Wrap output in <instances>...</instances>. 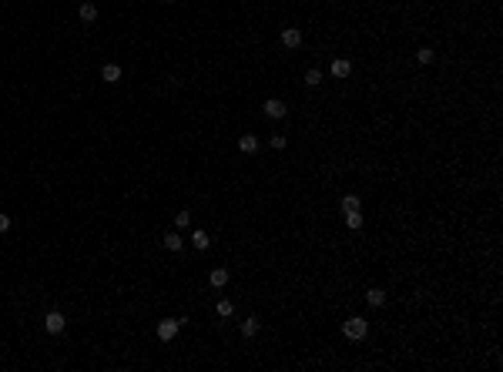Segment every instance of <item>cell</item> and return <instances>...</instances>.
Masks as SVG:
<instances>
[{"label":"cell","instance_id":"6da1fadb","mask_svg":"<svg viewBox=\"0 0 503 372\" xmlns=\"http://www.w3.org/2000/svg\"><path fill=\"white\" fill-rule=\"evenodd\" d=\"M366 332H369V322H366V318H349V322H346V326H342V336H346V338H352V342H362V338H366Z\"/></svg>","mask_w":503,"mask_h":372},{"label":"cell","instance_id":"7a4b0ae2","mask_svg":"<svg viewBox=\"0 0 503 372\" xmlns=\"http://www.w3.org/2000/svg\"><path fill=\"white\" fill-rule=\"evenodd\" d=\"M181 328V318H165V322H158V338L161 342H171V338L178 336Z\"/></svg>","mask_w":503,"mask_h":372},{"label":"cell","instance_id":"3957f363","mask_svg":"<svg viewBox=\"0 0 503 372\" xmlns=\"http://www.w3.org/2000/svg\"><path fill=\"white\" fill-rule=\"evenodd\" d=\"M64 326H67V318L61 316V312H47V316H44V328L51 332V336H61Z\"/></svg>","mask_w":503,"mask_h":372},{"label":"cell","instance_id":"277c9868","mask_svg":"<svg viewBox=\"0 0 503 372\" xmlns=\"http://www.w3.org/2000/svg\"><path fill=\"white\" fill-rule=\"evenodd\" d=\"M282 44L289 47V50H299L302 47V30L299 27H285V30H282Z\"/></svg>","mask_w":503,"mask_h":372},{"label":"cell","instance_id":"5b68a950","mask_svg":"<svg viewBox=\"0 0 503 372\" xmlns=\"http://www.w3.org/2000/svg\"><path fill=\"white\" fill-rule=\"evenodd\" d=\"M285 111H289V108H285V101H279V98H268V101H265V114H268V118H285Z\"/></svg>","mask_w":503,"mask_h":372},{"label":"cell","instance_id":"8992f818","mask_svg":"<svg viewBox=\"0 0 503 372\" xmlns=\"http://www.w3.org/2000/svg\"><path fill=\"white\" fill-rule=\"evenodd\" d=\"M161 245H165L168 252H181V248H185V238H181L178 232H168V235L161 238Z\"/></svg>","mask_w":503,"mask_h":372},{"label":"cell","instance_id":"52a82bcc","mask_svg":"<svg viewBox=\"0 0 503 372\" xmlns=\"http://www.w3.org/2000/svg\"><path fill=\"white\" fill-rule=\"evenodd\" d=\"M238 151H242V154H255L258 151V138L255 134H242L238 138Z\"/></svg>","mask_w":503,"mask_h":372},{"label":"cell","instance_id":"ba28073f","mask_svg":"<svg viewBox=\"0 0 503 372\" xmlns=\"http://www.w3.org/2000/svg\"><path fill=\"white\" fill-rule=\"evenodd\" d=\"M208 285H212V288H222V285H228V268H212V275H208Z\"/></svg>","mask_w":503,"mask_h":372},{"label":"cell","instance_id":"9c48e42d","mask_svg":"<svg viewBox=\"0 0 503 372\" xmlns=\"http://www.w3.org/2000/svg\"><path fill=\"white\" fill-rule=\"evenodd\" d=\"M101 78L108 80V84H118V80H121V68H118V64H104V68H101Z\"/></svg>","mask_w":503,"mask_h":372},{"label":"cell","instance_id":"30bf717a","mask_svg":"<svg viewBox=\"0 0 503 372\" xmlns=\"http://www.w3.org/2000/svg\"><path fill=\"white\" fill-rule=\"evenodd\" d=\"M258 328H262V322H258L255 316H248L245 322H242V336H245V338H252V336H258Z\"/></svg>","mask_w":503,"mask_h":372},{"label":"cell","instance_id":"8fae6325","mask_svg":"<svg viewBox=\"0 0 503 372\" xmlns=\"http://www.w3.org/2000/svg\"><path fill=\"white\" fill-rule=\"evenodd\" d=\"M349 70H352V64H349L346 57L332 60V78H349Z\"/></svg>","mask_w":503,"mask_h":372},{"label":"cell","instance_id":"7c38bea8","mask_svg":"<svg viewBox=\"0 0 503 372\" xmlns=\"http://www.w3.org/2000/svg\"><path fill=\"white\" fill-rule=\"evenodd\" d=\"M366 302L372 305V308H379V305L386 302V292H382V288H369V292H366Z\"/></svg>","mask_w":503,"mask_h":372},{"label":"cell","instance_id":"4fadbf2b","mask_svg":"<svg viewBox=\"0 0 503 372\" xmlns=\"http://www.w3.org/2000/svg\"><path fill=\"white\" fill-rule=\"evenodd\" d=\"M81 20L94 24V20H98V7H94V4H81Z\"/></svg>","mask_w":503,"mask_h":372},{"label":"cell","instance_id":"5bb4252c","mask_svg":"<svg viewBox=\"0 0 503 372\" xmlns=\"http://www.w3.org/2000/svg\"><path fill=\"white\" fill-rule=\"evenodd\" d=\"M191 245L198 248V252H205V248L212 245V242H208V235H205V232H201V228H198V232H195V235H191Z\"/></svg>","mask_w":503,"mask_h":372},{"label":"cell","instance_id":"9a60e30c","mask_svg":"<svg viewBox=\"0 0 503 372\" xmlns=\"http://www.w3.org/2000/svg\"><path fill=\"white\" fill-rule=\"evenodd\" d=\"M305 84H309V88H319V84H322V70H319V68L305 70Z\"/></svg>","mask_w":503,"mask_h":372},{"label":"cell","instance_id":"2e32d148","mask_svg":"<svg viewBox=\"0 0 503 372\" xmlns=\"http://www.w3.org/2000/svg\"><path fill=\"white\" fill-rule=\"evenodd\" d=\"M416 60H419V64H433L436 54L429 50V47H419V50H416Z\"/></svg>","mask_w":503,"mask_h":372},{"label":"cell","instance_id":"e0dca14e","mask_svg":"<svg viewBox=\"0 0 503 372\" xmlns=\"http://www.w3.org/2000/svg\"><path fill=\"white\" fill-rule=\"evenodd\" d=\"M215 312H218V316H222V318H228V316H232V312H235V305L228 302V298H222V302L215 305Z\"/></svg>","mask_w":503,"mask_h":372},{"label":"cell","instance_id":"ac0fdd59","mask_svg":"<svg viewBox=\"0 0 503 372\" xmlns=\"http://www.w3.org/2000/svg\"><path fill=\"white\" fill-rule=\"evenodd\" d=\"M346 212H359V198L356 194H346V198H342V214Z\"/></svg>","mask_w":503,"mask_h":372},{"label":"cell","instance_id":"d6986e66","mask_svg":"<svg viewBox=\"0 0 503 372\" xmlns=\"http://www.w3.org/2000/svg\"><path fill=\"white\" fill-rule=\"evenodd\" d=\"M346 225L352 228V232H356V228H362V214H359V212H346Z\"/></svg>","mask_w":503,"mask_h":372},{"label":"cell","instance_id":"ffe728a7","mask_svg":"<svg viewBox=\"0 0 503 372\" xmlns=\"http://www.w3.org/2000/svg\"><path fill=\"white\" fill-rule=\"evenodd\" d=\"M188 222H191L188 212H178V214H175V228H178V232H181V228H188Z\"/></svg>","mask_w":503,"mask_h":372},{"label":"cell","instance_id":"44dd1931","mask_svg":"<svg viewBox=\"0 0 503 372\" xmlns=\"http://www.w3.org/2000/svg\"><path fill=\"white\" fill-rule=\"evenodd\" d=\"M285 144H289V141H285V134H272V148H279V151H282Z\"/></svg>","mask_w":503,"mask_h":372},{"label":"cell","instance_id":"7402d4cb","mask_svg":"<svg viewBox=\"0 0 503 372\" xmlns=\"http://www.w3.org/2000/svg\"><path fill=\"white\" fill-rule=\"evenodd\" d=\"M11 228V214H0V232H7Z\"/></svg>","mask_w":503,"mask_h":372},{"label":"cell","instance_id":"603a6c76","mask_svg":"<svg viewBox=\"0 0 503 372\" xmlns=\"http://www.w3.org/2000/svg\"><path fill=\"white\" fill-rule=\"evenodd\" d=\"M161 4H175V0H161Z\"/></svg>","mask_w":503,"mask_h":372}]
</instances>
